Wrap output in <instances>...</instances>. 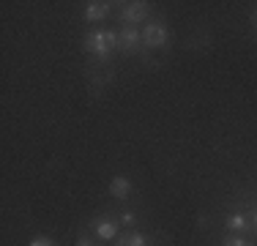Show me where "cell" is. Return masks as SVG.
<instances>
[{
  "label": "cell",
  "mask_w": 257,
  "mask_h": 246,
  "mask_svg": "<svg viewBox=\"0 0 257 246\" xmlns=\"http://www.w3.org/2000/svg\"><path fill=\"white\" fill-rule=\"evenodd\" d=\"M82 47L88 52L99 55V58H107L118 49V33H112V30H90L82 39Z\"/></svg>",
  "instance_id": "cell-1"
},
{
  "label": "cell",
  "mask_w": 257,
  "mask_h": 246,
  "mask_svg": "<svg viewBox=\"0 0 257 246\" xmlns=\"http://www.w3.org/2000/svg\"><path fill=\"white\" fill-rule=\"evenodd\" d=\"M143 44L151 47V49H159L167 44V28H164V22H145L143 28Z\"/></svg>",
  "instance_id": "cell-2"
},
{
  "label": "cell",
  "mask_w": 257,
  "mask_h": 246,
  "mask_svg": "<svg viewBox=\"0 0 257 246\" xmlns=\"http://www.w3.org/2000/svg\"><path fill=\"white\" fill-rule=\"evenodd\" d=\"M148 14H151V6L145 3V0H134V3H126V9H123V22L132 28V25H140V22H145L148 20Z\"/></svg>",
  "instance_id": "cell-3"
},
{
  "label": "cell",
  "mask_w": 257,
  "mask_h": 246,
  "mask_svg": "<svg viewBox=\"0 0 257 246\" xmlns=\"http://www.w3.org/2000/svg\"><path fill=\"white\" fill-rule=\"evenodd\" d=\"M140 41H143V33L137 28H123L118 33V49H123L126 55H134L140 49Z\"/></svg>",
  "instance_id": "cell-4"
},
{
  "label": "cell",
  "mask_w": 257,
  "mask_h": 246,
  "mask_svg": "<svg viewBox=\"0 0 257 246\" xmlns=\"http://www.w3.org/2000/svg\"><path fill=\"white\" fill-rule=\"evenodd\" d=\"M107 14H109V3H104V0H90L85 6V20L88 22H101Z\"/></svg>",
  "instance_id": "cell-5"
},
{
  "label": "cell",
  "mask_w": 257,
  "mask_h": 246,
  "mask_svg": "<svg viewBox=\"0 0 257 246\" xmlns=\"http://www.w3.org/2000/svg\"><path fill=\"white\" fill-rule=\"evenodd\" d=\"M109 194H112L115 200H126V197L132 194V181H128L126 175H115L112 181H109Z\"/></svg>",
  "instance_id": "cell-6"
},
{
  "label": "cell",
  "mask_w": 257,
  "mask_h": 246,
  "mask_svg": "<svg viewBox=\"0 0 257 246\" xmlns=\"http://www.w3.org/2000/svg\"><path fill=\"white\" fill-rule=\"evenodd\" d=\"M96 235L99 238H104V241H112V238H118V221L115 219H96Z\"/></svg>",
  "instance_id": "cell-7"
},
{
  "label": "cell",
  "mask_w": 257,
  "mask_h": 246,
  "mask_svg": "<svg viewBox=\"0 0 257 246\" xmlns=\"http://www.w3.org/2000/svg\"><path fill=\"white\" fill-rule=\"evenodd\" d=\"M115 246H148L145 241V235H140V232H126V235H120Z\"/></svg>",
  "instance_id": "cell-8"
},
{
  "label": "cell",
  "mask_w": 257,
  "mask_h": 246,
  "mask_svg": "<svg viewBox=\"0 0 257 246\" xmlns=\"http://www.w3.org/2000/svg\"><path fill=\"white\" fill-rule=\"evenodd\" d=\"M246 216H241V213H230L227 216V230H232V232H243L246 230Z\"/></svg>",
  "instance_id": "cell-9"
},
{
  "label": "cell",
  "mask_w": 257,
  "mask_h": 246,
  "mask_svg": "<svg viewBox=\"0 0 257 246\" xmlns=\"http://www.w3.org/2000/svg\"><path fill=\"white\" fill-rule=\"evenodd\" d=\"M222 246H252V243H249L246 238H238V235H227V238H224V243H222Z\"/></svg>",
  "instance_id": "cell-10"
},
{
  "label": "cell",
  "mask_w": 257,
  "mask_h": 246,
  "mask_svg": "<svg viewBox=\"0 0 257 246\" xmlns=\"http://www.w3.org/2000/svg\"><path fill=\"white\" fill-rule=\"evenodd\" d=\"M30 246H58L52 241V238H47V235H39V238H33V241H30Z\"/></svg>",
  "instance_id": "cell-11"
},
{
  "label": "cell",
  "mask_w": 257,
  "mask_h": 246,
  "mask_svg": "<svg viewBox=\"0 0 257 246\" xmlns=\"http://www.w3.org/2000/svg\"><path fill=\"white\" fill-rule=\"evenodd\" d=\"M120 221H123V224H132V221H134V213H123V216H120Z\"/></svg>",
  "instance_id": "cell-12"
},
{
  "label": "cell",
  "mask_w": 257,
  "mask_h": 246,
  "mask_svg": "<svg viewBox=\"0 0 257 246\" xmlns=\"http://www.w3.org/2000/svg\"><path fill=\"white\" fill-rule=\"evenodd\" d=\"M77 246H96V243L88 241V238H82V241H77Z\"/></svg>",
  "instance_id": "cell-13"
},
{
  "label": "cell",
  "mask_w": 257,
  "mask_h": 246,
  "mask_svg": "<svg viewBox=\"0 0 257 246\" xmlns=\"http://www.w3.org/2000/svg\"><path fill=\"white\" fill-rule=\"evenodd\" d=\"M252 22L257 25V9H254V14H252Z\"/></svg>",
  "instance_id": "cell-14"
},
{
  "label": "cell",
  "mask_w": 257,
  "mask_h": 246,
  "mask_svg": "<svg viewBox=\"0 0 257 246\" xmlns=\"http://www.w3.org/2000/svg\"><path fill=\"white\" fill-rule=\"evenodd\" d=\"M252 221H254V230H257V211H254V219Z\"/></svg>",
  "instance_id": "cell-15"
}]
</instances>
